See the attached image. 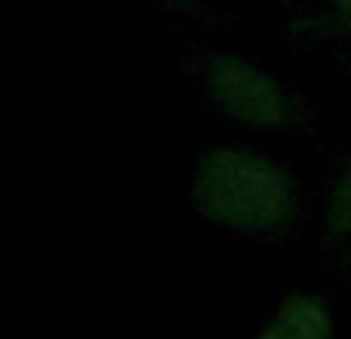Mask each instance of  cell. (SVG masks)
<instances>
[{
	"label": "cell",
	"instance_id": "6da1fadb",
	"mask_svg": "<svg viewBox=\"0 0 351 339\" xmlns=\"http://www.w3.org/2000/svg\"><path fill=\"white\" fill-rule=\"evenodd\" d=\"M188 200L206 225L243 237H274L296 222L302 185L290 167L268 154L216 145L194 161Z\"/></svg>",
	"mask_w": 351,
	"mask_h": 339
},
{
	"label": "cell",
	"instance_id": "7a4b0ae2",
	"mask_svg": "<svg viewBox=\"0 0 351 339\" xmlns=\"http://www.w3.org/2000/svg\"><path fill=\"white\" fill-rule=\"evenodd\" d=\"M206 108L250 133H299L315 124L308 102L284 78L234 49L206 53L197 65Z\"/></svg>",
	"mask_w": 351,
	"mask_h": 339
},
{
	"label": "cell",
	"instance_id": "3957f363",
	"mask_svg": "<svg viewBox=\"0 0 351 339\" xmlns=\"http://www.w3.org/2000/svg\"><path fill=\"white\" fill-rule=\"evenodd\" d=\"M256 339H336L333 312L315 293H287Z\"/></svg>",
	"mask_w": 351,
	"mask_h": 339
},
{
	"label": "cell",
	"instance_id": "277c9868",
	"mask_svg": "<svg viewBox=\"0 0 351 339\" xmlns=\"http://www.w3.org/2000/svg\"><path fill=\"white\" fill-rule=\"evenodd\" d=\"M321 231L324 241L333 247L351 244V154L336 167L321 204Z\"/></svg>",
	"mask_w": 351,
	"mask_h": 339
},
{
	"label": "cell",
	"instance_id": "5b68a950",
	"mask_svg": "<svg viewBox=\"0 0 351 339\" xmlns=\"http://www.w3.org/2000/svg\"><path fill=\"white\" fill-rule=\"evenodd\" d=\"M308 34L315 37H339L346 40L351 34V0H327V16L311 25Z\"/></svg>",
	"mask_w": 351,
	"mask_h": 339
},
{
	"label": "cell",
	"instance_id": "8992f818",
	"mask_svg": "<svg viewBox=\"0 0 351 339\" xmlns=\"http://www.w3.org/2000/svg\"><path fill=\"white\" fill-rule=\"evenodd\" d=\"M152 3H158L167 12H176V16H191V19H197L204 12V0H152Z\"/></svg>",
	"mask_w": 351,
	"mask_h": 339
},
{
	"label": "cell",
	"instance_id": "52a82bcc",
	"mask_svg": "<svg viewBox=\"0 0 351 339\" xmlns=\"http://www.w3.org/2000/svg\"><path fill=\"white\" fill-rule=\"evenodd\" d=\"M346 40H351V34H348V37H346Z\"/></svg>",
	"mask_w": 351,
	"mask_h": 339
}]
</instances>
